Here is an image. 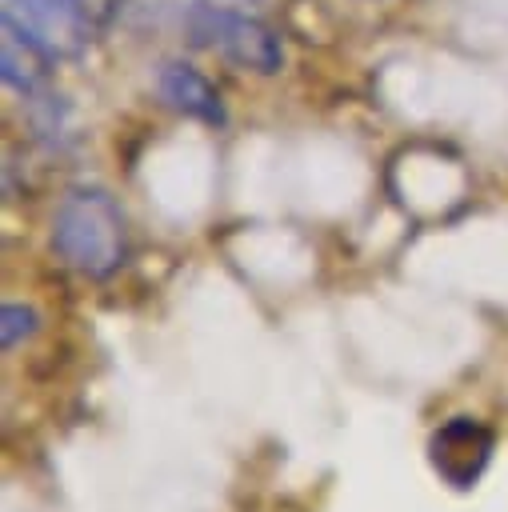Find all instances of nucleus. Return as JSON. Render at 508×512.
I'll use <instances>...</instances> for the list:
<instances>
[{"mask_svg":"<svg viewBox=\"0 0 508 512\" xmlns=\"http://www.w3.org/2000/svg\"><path fill=\"white\" fill-rule=\"evenodd\" d=\"M52 252L80 276L104 280L128 256V220L108 188H68L52 216Z\"/></svg>","mask_w":508,"mask_h":512,"instance_id":"nucleus-1","label":"nucleus"},{"mask_svg":"<svg viewBox=\"0 0 508 512\" xmlns=\"http://www.w3.org/2000/svg\"><path fill=\"white\" fill-rule=\"evenodd\" d=\"M184 24H188L192 44L224 56L240 72L276 76L284 68V44L260 16H248L224 4H196Z\"/></svg>","mask_w":508,"mask_h":512,"instance_id":"nucleus-2","label":"nucleus"},{"mask_svg":"<svg viewBox=\"0 0 508 512\" xmlns=\"http://www.w3.org/2000/svg\"><path fill=\"white\" fill-rule=\"evenodd\" d=\"M492 448H496V436L492 428H484L480 420L472 416H452L444 420L432 440H428V460L436 468V476L452 488H472L488 460H492Z\"/></svg>","mask_w":508,"mask_h":512,"instance_id":"nucleus-3","label":"nucleus"},{"mask_svg":"<svg viewBox=\"0 0 508 512\" xmlns=\"http://www.w3.org/2000/svg\"><path fill=\"white\" fill-rule=\"evenodd\" d=\"M4 16L36 36L52 60L80 56L92 40V24L80 16L76 0H4Z\"/></svg>","mask_w":508,"mask_h":512,"instance_id":"nucleus-4","label":"nucleus"},{"mask_svg":"<svg viewBox=\"0 0 508 512\" xmlns=\"http://www.w3.org/2000/svg\"><path fill=\"white\" fill-rule=\"evenodd\" d=\"M0 32H4L0 36V76H4V84L24 100L44 96L48 92V64H52L48 48L8 16L0 20Z\"/></svg>","mask_w":508,"mask_h":512,"instance_id":"nucleus-5","label":"nucleus"},{"mask_svg":"<svg viewBox=\"0 0 508 512\" xmlns=\"http://www.w3.org/2000/svg\"><path fill=\"white\" fill-rule=\"evenodd\" d=\"M156 92L180 116H192L200 124H224V104H220L216 84L184 60H164L156 68Z\"/></svg>","mask_w":508,"mask_h":512,"instance_id":"nucleus-6","label":"nucleus"},{"mask_svg":"<svg viewBox=\"0 0 508 512\" xmlns=\"http://www.w3.org/2000/svg\"><path fill=\"white\" fill-rule=\"evenodd\" d=\"M32 332H36V312L28 304H4L0 308V344H4V352L24 344Z\"/></svg>","mask_w":508,"mask_h":512,"instance_id":"nucleus-7","label":"nucleus"},{"mask_svg":"<svg viewBox=\"0 0 508 512\" xmlns=\"http://www.w3.org/2000/svg\"><path fill=\"white\" fill-rule=\"evenodd\" d=\"M76 8H80V16L92 24V32L96 28H108L120 12H124V0H76Z\"/></svg>","mask_w":508,"mask_h":512,"instance_id":"nucleus-8","label":"nucleus"}]
</instances>
